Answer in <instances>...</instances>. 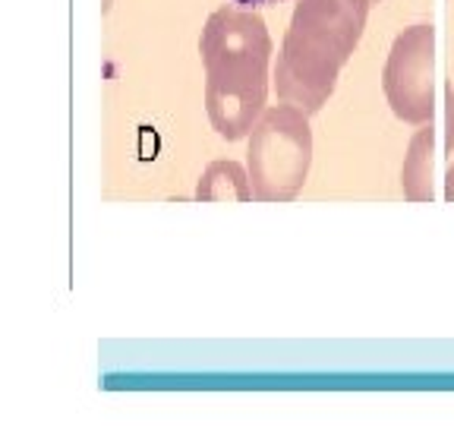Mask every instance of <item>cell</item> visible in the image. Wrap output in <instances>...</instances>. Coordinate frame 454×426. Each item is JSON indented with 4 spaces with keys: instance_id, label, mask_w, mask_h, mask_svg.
Masks as SVG:
<instances>
[{
    "instance_id": "1",
    "label": "cell",
    "mask_w": 454,
    "mask_h": 426,
    "mask_svg": "<svg viewBox=\"0 0 454 426\" xmlns=\"http://www.w3.org/2000/svg\"><path fill=\"white\" fill-rule=\"evenodd\" d=\"M199 54L206 67V114L215 133L237 142L253 133L269 105V26L253 7H221L206 20Z\"/></svg>"
},
{
    "instance_id": "2",
    "label": "cell",
    "mask_w": 454,
    "mask_h": 426,
    "mask_svg": "<svg viewBox=\"0 0 454 426\" xmlns=\"http://www.w3.org/2000/svg\"><path fill=\"white\" fill-rule=\"evenodd\" d=\"M369 7L372 0H300L278 51V99L309 117L322 111L360 44Z\"/></svg>"
},
{
    "instance_id": "3",
    "label": "cell",
    "mask_w": 454,
    "mask_h": 426,
    "mask_svg": "<svg viewBox=\"0 0 454 426\" xmlns=\"http://www.w3.org/2000/svg\"><path fill=\"white\" fill-rule=\"evenodd\" d=\"M312 168V130L309 114L300 107L271 105L262 111L249 133L247 170L255 199L262 202H291L306 186Z\"/></svg>"
},
{
    "instance_id": "4",
    "label": "cell",
    "mask_w": 454,
    "mask_h": 426,
    "mask_svg": "<svg viewBox=\"0 0 454 426\" xmlns=\"http://www.w3.org/2000/svg\"><path fill=\"white\" fill-rule=\"evenodd\" d=\"M382 89L397 121L429 123L435 114V28L419 22L395 38L382 70Z\"/></svg>"
},
{
    "instance_id": "5",
    "label": "cell",
    "mask_w": 454,
    "mask_h": 426,
    "mask_svg": "<svg viewBox=\"0 0 454 426\" xmlns=\"http://www.w3.org/2000/svg\"><path fill=\"white\" fill-rule=\"evenodd\" d=\"M433 155H435V133H433V121H429V123H419V130L411 136L404 168H401V190H404V196L411 202H433L435 199Z\"/></svg>"
},
{
    "instance_id": "6",
    "label": "cell",
    "mask_w": 454,
    "mask_h": 426,
    "mask_svg": "<svg viewBox=\"0 0 454 426\" xmlns=\"http://www.w3.org/2000/svg\"><path fill=\"white\" fill-rule=\"evenodd\" d=\"M199 202H249L255 199L249 170L237 162H212L196 184Z\"/></svg>"
},
{
    "instance_id": "7",
    "label": "cell",
    "mask_w": 454,
    "mask_h": 426,
    "mask_svg": "<svg viewBox=\"0 0 454 426\" xmlns=\"http://www.w3.org/2000/svg\"><path fill=\"white\" fill-rule=\"evenodd\" d=\"M445 105H448V139H445V149H448V155H454V92H451V89L445 92Z\"/></svg>"
},
{
    "instance_id": "8",
    "label": "cell",
    "mask_w": 454,
    "mask_h": 426,
    "mask_svg": "<svg viewBox=\"0 0 454 426\" xmlns=\"http://www.w3.org/2000/svg\"><path fill=\"white\" fill-rule=\"evenodd\" d=\"M445 199H448V202H454V162H451V168H448V180H445Z\"/></svg>"
},
{
    "instance_id": "9",
    "label": "cell",
    "mask_w": 454,
    "mask_h": 426,
    "mask_svg": "<svg viewBox=\"0 0 454 426\" xmlns=\"http://www.w3.org/2000/svg\"><path fill=\"white\" fill-rule=\"evenodd\" d=\"M234 4H240V7H265V4H284V0H234Z\"/></svg>"
},
{
    "instance_id": "10",
    "label": "cell",
    "mask_w": 454,
    "mask_h": 426,
    "mask_svg": "<svg viewBox=\"0 0 454 426\" xmlns=\"http://www.w3.org/2000/svg\"><path fill=\"white\" fill-rule=\"evenodd\" d=\"M372 4H379V0H372Z\"/></svg>"
}]
</instances>
